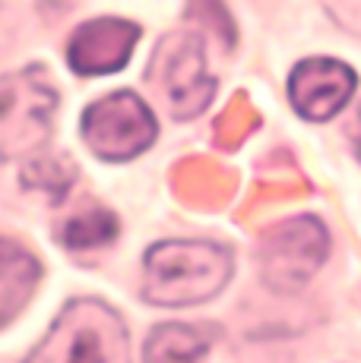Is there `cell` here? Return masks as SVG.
Instances as JSON below:
<instances>
[{
    "label": "cell",
    "instance_id": "cell-12",
    "mask_svg": "<svg viewBox=\"0 0 361 363\" xmlns=\"http://www.w3.org/2000/svg\"><path fill=\"white\" fill-rule=\"evenodd\" d=\"M23 177H26V184L29 186L51 190L54 196H60V193H67V186H70L73 171L60 162V158H38V162H32L29 167H26Z\"/></svg>",
    "mask_w": 361,
    "mask_h": 363
},
{
    "label": "cell",
    "instance_id": "cell-8",
    "mask_svg": "<svg viewBox=\"0 0 361 363\" xmlns=\"http://www.w3.org/2000/svg\"><path fill=\"white\" fill-rule=\"evenodd\" d=\"M140 29L124 19H92L80 26L70 38V67L80 76L114 73L130 60Z\"/></svg>",
    "mask_w": 361,
    "mask_h": 363
},
{
    "label": "cell",
    "instance_id": "cell-5",
    "mask_svg": "<svg viewBox=\"0 0 361 363\" xmlns=\"http://www.w3.org/2000/svg\"><path fill=\"white\" fill-rule=\"evenodd\" d=\"M82 139L105 162H127L156 139V117L134 92H111L82 114Z\"/></svg>",
    "mask_w": 361,
    "mask_h": 363
},
{
    "label": "cell",
    "instance_id": "cell-10",
    "mask_svg": "<svg viewBox=\"0 0 361 363\" xmlns=\"http://www.w3.org/2000/svg\"><path fill=\"white\" fill-rule=\"evenodd\" d=\"M212 345V329L187 323L156 325L146 338L143 360L146 363H200Z\"/></svg>",
    "mask_w": 361,
    "mask_h": 363
},
{
    "label": "cell",
    "instance_id": "cell-9",
    "mask_svg": "<svg viewBox=\"0 0 361 363\" xmlns=\"http://www.w3.org/2000/svg\"><path fill=\"white\" fill-rule=\"evenodd\" d=\"M38 262L19 243L0 237V329L19 316L38 281Z\"/></svg>",
    "mask_w": 361,
    "mask_h": 363
},
{
    "label": "cell",
    "instance_id": "cell-6",
    "mask_svg": "<svg viewBox=\"0 0 361 363\" xmlns=\"http://www.w3.org/2000/svg\"><path fill=\"white\" fill-rule=\"evenodd\" d=\"M152 76L162 79L165 99L175 117H197L210 104L216 82L203 73V41L197 35H178L158 45Z\"/></svg>",
    "mask_w": 361,
    "mask_h": 363
},
{
    "label": "cell",
    "instance_id": "cell-3",
    "mask_svg": "<svg viewBox=\"0 0 361 363\" xmlns=\"http://www.w3.org/2000/svg\"><path fill=\"white\" fill-rule=\"evenodd\" d=\"M58 92L41 67L19 69L0 79V158L29 155L51 136Z\"/></svg>",
    "mask_w": 361,
    "mask_h": 363
},
{
    "label": "cell",
    "instance_id": "cell-14",
    "mask_svg": "<svg viewBox=\"0 0 361 363\" xmlns=\"http://www.w3.org/2000/svg\"><path fill=\"white\" fill-rule=\"evenodd\" d=\"M352 139H355V152L361 158V108H358V117H355V130H352Z\"/></svg>",
    "mask_w": 361,
    "mask_h": 363
},
{
    "label": "cell",
    "instance_id": "cell-13",
    "mask_svg": "<svg viewBox=\"0 0 361 363\" xmlns=\"http://www.w3.org/2000/svg\"><path fill=\"white\" fill-rule=\"evenodd\" d=\"M323 6L345 32L361 35V0H323Z\"/></svg>",
    "mask_w": 361,
    "mask_h": 363
},
{
    "label": "cell",
    "instance_id": "cell-2",
    "mask_svg": "<svg viewBox=\"0 0 361 363\" xmlns=\"http://www.w3.org/2000/svg\"><path fill=\"white\" fill-rule=\"evenodd\" d=\"M26 363H130L127 329L99 300H76L58 319Z\"/></svg>",
    "mask_w": 361,
    "mask_h": 363
},
{
    "label": "cell",
    "instance_id": "cell-1",
    "mask_svg": "<svg viewBox=\"0 0 361 363\" xmlns=\"http://www.w3.org/2000/svg\"><path fill=\"white\" fill-rule=\"evenodd\" d=\"M143 297L156 306H197L232 278V253L212 240H165L146 253Z\"/></svg>",
    "mask_w": 361,
    "mask_h": 363
},
{
    "label": "cell",
    "instance_id": "cell-11",
    "mask_svg": "<svg viewBox=\"0 0 361 363\" xmlns=\"http://www.w3.org/2000/svg\"><path fill=\"white\" fill-rule=\"evenodd\" d=\"M60 243L70 250L105 247L117 237V218L102 206H86L60 225Z\"/></svg>",
    "mask_w": 361,
    "mask_h": 363
},
{
    "label": "cell",
    "instance_id": "cell-7",
    "mask_svg": "<svg viewBox=\"0 0 361 363\" xmlns=\"http://www.w3.org/2000/svg\"><path fill=\"white\" fill-rule=\"evenodd\" d=\"M358 76L352 67L333 57L301 60L289 76V101L304 121L323 123L336 117L355 95Z\"/></svg>",
    "mask_w": 361,
    "mask_h": 363
},
{
    "label": "cell",
    "instance_id": "cell-4",
    "mask_svg": "<svg viewBox=\"0 0 361 363\" xmlns=\"http://www.w3.org/2000/svg\"><path fill=\"white\" fill-rule=\"evenodd\" d=\"M330 253V234L314 215H298L276 225L260 240V275L266 288L295 294L314 278Z\"/></svg>",
    "mask_w": 361,
    "mask_h": 363
}]
</instances>
